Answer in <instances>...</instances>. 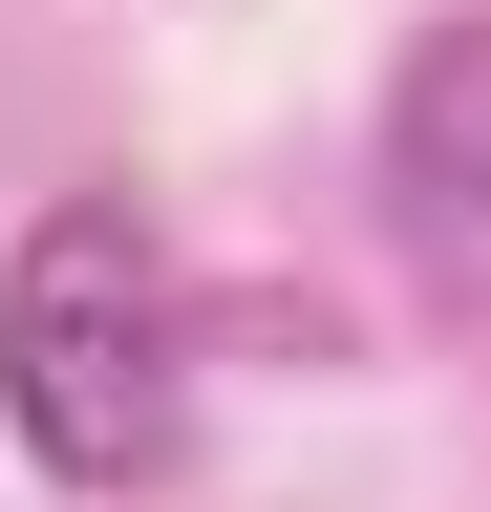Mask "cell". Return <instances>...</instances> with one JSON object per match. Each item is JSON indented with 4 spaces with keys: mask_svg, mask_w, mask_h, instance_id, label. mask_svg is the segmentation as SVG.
I'll return each instance as SVG.
<instances>
[{
    "mask_svg": "<svg viewBox=\"0 0 491 512\" xmlns=\"http://www.w3.org/2000/svg\"><path fill=\"white\" fill-rule=\"evenodd\" d=\"M0 427L43 448V491H150L193 448V299H171V235L129 192H65L0 278Z\"/></svg>",
    "mask_w": 491,
    "mask_h": 512,
    "instance_id": "1",
    "label": "cell"
},
{
    "mask_svg": "<svg viewBox=\"0 0 491 512\" xmlns=\"http://www.w3.org/2000/svg\"><path fill=\"white\" fill-rule=\"evenodd\" d=\"M385 235L427 299L491 320V0H449L406 64H385Z\"/></svg>",
    "mask_w": 491,
    "mask_h": 512,
    "instance_id": "2",
    "label": "cell"
}]
</instances>
